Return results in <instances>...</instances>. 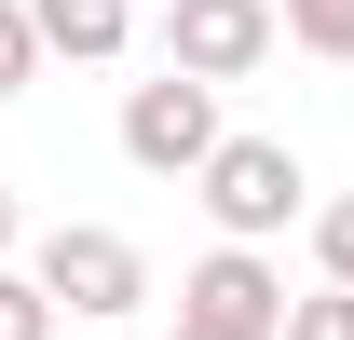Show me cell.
Returning a JSON list of instances; mask_svg holds the SVG:
<instances>
[{
    "label": "cell",
    "mask_w": 354,
    "mask_h": 340,
    "mask_svg": "<svg viewBox=\"0 0 354 340\" xmlns=\"http://www.w3.org/2000/svg\"><path fill=\"white\" fill-rule=\"evenodd\" d=\"M218 82H191V68H164V82H136L123 95V164L136 177H205L218 164Z\"/></svg>",
    "instance_id": "cell-4"
},
{
    "label": "cell",
    "mask_w": 354,
    "mask_h": 340,
    "mask_svg": "<svg viewBox=\"0 0 354 340\" xmlns=\"http://www.w3.org/2000/svg\"><path fill=\"white\" fill-rule=\"evenodd\" d=\"M272 14H286V41H300V55L354 68V0H272Z\"/></svg>",
    "instance_id": "cell-8"
},
{
    "label": "cell",
    "mask_w": 354,
    "mask_h": 340,
    "mask_svg": "<svg viewBox=\"0 0 354 340\" xmlns=\"http://www.w3.org/2000/svg\"><path fill=\"white\" fill-rule=\"evenodd\" d=\"M28 272H41L55 313H82V327H123L136 299H150V258H136L123 232H95V218H55L41 245H28Z\"/></svg>",
    "instance_id": "cell-2"
},
{
    "label": "cell",
    "mask_w": 354,
    "mask_h": 340,
    "mask_svg": "<svg viewBox=\"0 0 354 340\" xmlns=\"http://www.w3.org/2000/svg\"><path fill=\"white\" fill-rule=\"evenodd\" d=\"M41 14H28V0H0V95H28V82H41Z\"/></svg>",
    "instance_id": "cell-9"
},
{
    "label": "cell",
    "mask_w": 354,
    "mask_h": 340,
    "mask_svg": "<svg viewBox=\"0 0 354 340\" xmlns=\"http://www.w3.org/2000/svg\"><path fill=\"white\" fill-rule=\"evenodd\" d=\"M205 218H218V245H272V232H313V177L286 136H218V164L191 177Z\"/></svg>",
    "instance_id": "cell-1"
},
{
    "label": "cell",
    "mask_w": 354,
    "mask_h": 340,
    "mask_svg": "<svg viewBox=\"0 0 354 340\" xmlns=\"http://www.w3.org/2000/svg\"><path fill=\"white\" fill-rule=\"evenodd\" d=\"M0 258H28V205H14V191H0Z\"/></svg>",
    "instance_id": "cell-12"
},
{
    "label": "cell",
    "mask_w": 354,
    "mask_h": 340,
    "mask_svg": "<svg viewBox=\"0 0 354 340\" xmlns=\"http://www.w3.org/2000/svg\"><path fill=\"white\" fill-rule=\"evenodd\" d=\"M286 340H354V286H313V299H286Z\"/></svg>",
    "instance_id": "cell-11"
},
{
    "label": "cell",
    "mask_w": 354,
    "mask_h": 340,
    "mask_svg": "<svg viewBox=\"0 0 354 340\" xmlns=\"http://www.w3.org/2000/svg\"><path fill=\"white\" fill-rule=\"evenodd\" d=\"M177 340H286V272L259 245H218L177 272Z\"/></svg>",
    "instance_id": "cell-3"
},
{
    "label": "cell",
    "mask_w": 354,
    "mask_h": 340,
    "mask_svg": "<svg viewBox=\"0 0 354 340\" xmlns=\"http://www.w3.org/2000/svg\"><path fill=\"white\" fill-rule=\"evenodd\" d=\"M272 41H286L272 0H164V68H191V82H245V68H272Z\"/></svg>",
    "instance_id": "cell-5"
},
{
    "label": "cell",
    "mask_w": 354,
    "mask_h": 340,
    "mask_svg": "<svg viewBox=\"0 0 354 340\" xmlns=\"http://www.w3.org/2000/svg\"><path fill=\"white\" fill-rule=\"evenodd\" d=\"M41 14L55 55H82V68H109V55H136V0H28Z\"/></svg>",
    "instance_id": "cell-6"
},
{
    "label": "cell",
    "mask_w": 354,
    "mask_h": 340,
    "mask_svg": "<svg viewBox=\"0 0 354 340\" xmlns=\"http://www.w3.org/2000/svg\"><path fill=\"white\" fill-rule=\"evenodd\" d=\"M313 272H327V286H354V191H327V205H313Z\"/></svg>",
    "instance_id": "cell-10"
},
{
    "label": "cell",
    "mask_w": 354,
    "mask_h": 340,
    "mask_svg": "<svg viewBox=\"0 0 354 340\" xmlns=\"http://www.w3.org/2000/svg\"><path fill=\"white\" fill-rule=\"evenodd\" d=\"M68 313H55V286L28 272V258H0V340H55Z\"/></svg>",
    "instance_id": "cell-7"
}]
</instances>
